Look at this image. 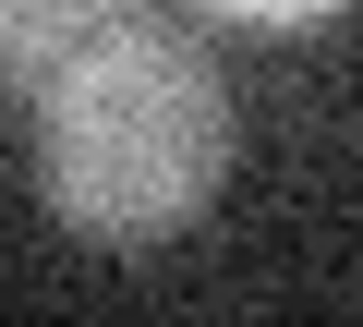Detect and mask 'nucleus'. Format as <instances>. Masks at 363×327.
Segmentation results:
<instances>
[{"label": "nucleus", "instance_id": "1", "mask_svg": "<svg viewBox=\"0 0 363 327\" xmlns=\"http://www.w3.org/2000/svg\"><path fill=\"white\" fill-rule=\"evenodd\" d=\"M230 182V85L194 37L121 25L37 97V194L73 243L145 255L194 231Z\"/></svg>", "mask_w": 363, "mask_h": 327}, {"label": "nucleus", "instance_id": "2", "mask_svg": "<svg viewBox=\"0 0 363 327\" xmlns=\"http://www.w3.org/2000/svg\"><path fill=\"white\" fill-rule=\"evenodd\" d=\"M121 25H145V0H0V97H49Z\"/></svg>", "mask_w": 363, "mask_h": 327}, {"label": "nucleus", "instance_id": "3", "mask_svg": "<svg viewBox=\"0 0 363 327\" xmlns=\"http://www.w3.org/2000/svg\"><path fill=\"white\" fill-rule=\"evenodd\" d=\"M194 13H218V25H315L339 0H194Z\"/></svg>", "mask_w": 363, "mask_h": 327}]
</instances>
